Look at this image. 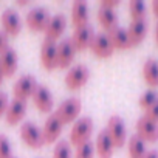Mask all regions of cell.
Listing matches in <instances>:
<instances>
[{"label": "cell", "instance_id": "cell-1", "mask_svg": "<svg viewBox=\"0 0 158 158\" xmlns=\"http://www.w3.org/2000/svg\"><path fill=\"white\" fill-rule=\"evenodd\" d=\"M92 133H93V119L90 116L77 118L70 132V144H73L76 147L81 146V144L90 141Z\"/></svg>", "mask_w": 158, "mask_h": 158}, {"label": "cell", "instance_id": "cell-2", "mask_svg": "<svg viewBox=\"0 0 158 158\" xmlns=\"http://www.w3.org/2000/svg\"><path fill=\"white\" fill-rule=\"evenodd\" d=\"M81 109H82L81 99L79 98H68V99H65L59 104L54 115L59 118V121L62 124H70V123H74L77 119L79 113H81Z\"/></svg>", "mask_w": 158, "mask_h": 158}, {"label": "cell", "instance_id": "cell-3", "mask_svg": "<svg viewBox=\"0 0 158 158\" xmlns=\"http://www.w3.org/2000/svg\"><path fill=\"white\" fill-rule=\"evenodd\" d=\"M90 79V70L84 64L73 65L65 74V85L68 90H79L82 89Z\"/></svg>", "mask_w": 158, "mask_h": 158}, {"label": "cell", "instance_id": "cell-4", "mask_svg": "<svg viewBox=\"0 0 158 158\" xmlns=\"http://www.w3.org/2000/svg\"><path fill=\"white\" fill-rule=\"evenodd\" d=\"M106 132L110 136L115 149H121L126 141H127V129H126V123L121 116L113 115L109 118V123L106 126Z\"/></svg>", "mask_w": 158, "mask_h": 158}, {"label": "cell", "instance_id": "cell-5", "mask_svg": "<svg viewBox=\"0 0 158 158\" xmlns=\"http://www.w3.org/2000/svg\"><path fill=\"white\" fill-rule=\"evenodd\" d=\"M20 138L31 149H40L45 144L42 129L31 121H25L20 126Z\"/></svg>", "mask_w": 158, "mask_h": 158}, {"label": "cell", "instance_id": "cell-6", "mask_svg": "<svg viewBox=\"0 0 158 158\" xmlns=\"http://www.w3.org/2000/svg\"><path fill=\"white\" fill-rule=\"evenodd\" d=\"M51 19V14L47 8L44 6H34L31 8L28 13H27V17H25V22L28 25V28L31 31H45L47 27H48V22Z\"/></svg>", "mask_w": 158, "mask_h": 158}, {"label": "cell", "instance_id": "cell-7", "mask_svg": "<svg viewBox=\"0 0 158 158\" xmlns=\"http://www.w3.org/2000/svg\"><path fill=\"white\" fill-rule=\"evenodd\" d=\"M36 87H37V82H36V77L33 74H22L16 81V84L13 85L14 99L27 101L30 96H33Z\"/></svg>", "mask_w": 158, "mask_h": 158}, {"label": "cell", "instance_id": "cell-8", "mask_svg": "<svg viewBox=\"0 0 158 158\" xmlns=\"http://www.w3.org/2000/svg\"><path fill=\"white\" fill-rule=\"evenodd\" d=\"M33 102L34 106L37 107L39 112L42 113H50L53 110V106H54V98H53V93L51 90L44 85V84H37V87L34 89V93H33Z\"/></svg>", "mask_w": 158, "mask_h": 158}, {"label": "cell", "instance_id": "cell-9", "mask_svg": "<svg viewBox=\"0 0 158 158\" xmlns=\"http://www.w3.org/2000/svg\"><path fill=\"white\" fill-rule=\"evenodd\" d=\"M95 34L96 33H95V30L90 23L74 28V33L71 36V42H73L76 51H85L87 48H90Z\"/></svg>", "mask_w": 158, "mask_h": 158}, {"label": "cell", "instance_id": "cell-10", "mask_svg": "<svg viewBox=\"0 0 158 158\" xmlns=\"http://www.w3.org/2000/svg\"><path fill=\"white\" fill-rule=\"evenodd\" d=\"M136 135L144 143H155L158 139V123L143 115L136 121Z\"/></svg>", "mask_w": 158, "mask_h": 158}, {"label": "cell", "instance_id": "cell-11", "mask_svg": "<svg viewBox=\"0 0 158 158\" xmlns=\"http://www.w3.org/2000/svg\"><path fill=\"white\" fill-rule=\"evenodd\" d=\"M90 50L95 56L101 57V59H107L113 54L115 48L112 45V40L109 37L107 33H96L93 40H92V45H90Z\"/></svg>", "mask_w": 158, "mask_h": 158}, {"label": "cell", "instance_id": "cell-12", "mask_svg": "<svg viewBox=\"0 0 158 158\" xmlns=\"http://www.w3.org/2000/svg\"><path fill=\"white\" fill-rule=\"evenodd\" d=\"M0 23H2V28L8 36H17L22 30V19H20L19 13L13 8H8L2 13Z\"/></svg>", "mask_w": 158, "mask_h": 158}, {"label": "cell", "instance_id": "cell-13", "mask_svg": "<svg viewBox=\"0 0 158 158\" xmlns=\"http://www.w3.org/2000/svg\"><path fill=\"white\" fill-rule=\"evenodd\" d=\"M40 62L45 70L57 68V44L54 40L44 39L40 45Z\"/></svg>", "mask_w": 158, "mask_h": 158}, {"label": "cell", "instance_id": "cell-14", "mask_svg": "<svg viewBox=\"0 0 158 158\" xmlns=\"http://www.w3.org/2000/svg\"><path fill=\"white\" fill-rule=\"evenodd\" d=\"M62 127H64V124L59 121V118L54 113H51L47 118V121L44 123V127H42L45 144H51V143L57 141L59 136H60V133H62Z\"/></svg>", "mask_w": 158, "mask_h": 158}, {"label": "cell", "instance_id": "cell-15", "mask_svg": "<svg viewBox=\"0 0 158 158\" xmlns=\"http://www.w3.org/2000/svg\"><path fill=\"white\" fill-rule=\"evenodd\" d=\"M65 28H67V17H65L64 13H57V14L51 16V19L48 22V27L44 31L45 33V39L56 42L64 34Z\"/></svg>", "mask_w": 158, "mask_h": 158}, {"label": "cell", "instance_id": "cell-16", "mask_svg": "<svg viewBox=\"0 0 158 158\" xmlns=\"http://www.w3.org/2000/svg\"><path fill=\"white\" fill-rule=\"evenodd\" d=\"M76 56V48L71 42V39H62L57 44V67L67 68L71 65Z\"/></svg>", "mask_w": 158, "mask_h": 158}, {"label": "cell", "instance_id": "cell-17", "mask_svg": "<svg viewBox=\"0 0 158 158\" xmlns=\"http://www.w3.org/2000/svg\"><path fill=\"white\" fill-rule=\"evenodd\" d=\"M0 67H2V71L6 77H11L19 67V56L16 53L14 48L8 47L2 54H0Z\"/></svg>", "mask_w": 158, "mask_h": 158}, {"label": "cell", "instance_id": "cell-18", "mask_svg": "<svg viewBox=\"0 0 158 158\" xmlns=\"http://www.w3.org/2000/svg\"><path fill=\"white\" fill-rule=\"evenodd\" d=\"M90 11H89V3L84 0H76L71 5V23L74 28L82 27L89 23Z\"/></svg>", "mask_w": 158, "mask_h": 158}, {"label": "cell", "instance_id": "cell-19", "mask_svg": "<svg viewBox=\"0 0 158 158\" xmlns=\"http://www.w3.org/2000/svg\"><path fill=\"white\" fill-rule=\"evenodd\" d=\"M27 113V101H22V99H13L6 109V113H5V119L10 126H16L19 124L23 116Z\"/></svg>", "mask_w": 158, "mask_h": 158}, {"label": "cell", "instance_id": "cell-20", "mask_svg": "<svg viewBox=\"0 0 158 158\" xmlns=\"http://www.w3.org/2000/svg\"><path fill=\"white\" fill-rule=\"evenodd\" d=\"M127 34H129V40L132 47L139 45L147 34V19L132 20L127 27Z\"/></svg>", "mask_w": 158, "mask_h": 158}, {"label": "cell", "instance_id": "cell-21", "mask_svg": "<svg viewBox=\"0 0 158 158\" xmlns=\"http://www.w3.org/2000/svg\"><path fill=\"white\" fill-rule=\"evenodd\" d=\"M95 150L98 158H112L113 152H115V146L110 139V136L107 135L106 129L101 130L96 136V143H95Z\"/></svg>", "mask_w": 158, "mask_h": 158}, {"label": "cell", "instance_id": "cell-22", "mask_svg": "<svg viewBox=\"0 0 158 158\" xmlns=\"http://www.w3.org/2000/svg\"><path fill=\"white\" fill-rule=\"evenodd\" d=\"M98 22L107 33H110L112 30L119 27L118 25V14H116L115 10H110V8H102L101 6L98 10Z\"/></svg>", "mask_w": 158, "mask_h": 158}, {"label": "cell", "instance_id": "cell-23", "mask_svg": "<svg viewBox=\"0 0 158 158\" xmlns=\"http://www.w3.org/2000/svg\"><path fill=\"white\" fill-rule=\"evenodd\" d=\"M143 77L147 82V85L158 87V60L153 57L146 59V62L143 64Z\"/></svg>", "mask_w": 158, "mask_h": 158}, {"label": "cell", "instance_id": "cell-24", "mask_svg": "<svg viewBox=\"0 0 158 158\" xmlns=\"http://www.w3.org/2000/svg\"><path fill=\"white\" fill-rule=\"evenodd\" d=\"M110 40H112V45L115 50H127L130 48V40H129V34H127V28H123V27H116L115 30H112L110 33H107Z\"/></svg>", "mask_w": 158, "mask_h": 158}, {"label": "cell", "instance_id": "cell-25", "mask_svg": "<svg viewBox=\"0 0 158 158\" xmlns=\"http://www.w3.org/2000/svg\"><path fill=\"white\" fill-rule=\"evenodd\" d=\"M127 149H129V158H144V155L147 152L146 150V143L136 133L129 138Z\"/></svg>", "mask_w": 158, "mask_h": 158}, {"label": "cell", "instance_id": "cell-26", "mask_svg": "<svg viewBox=\"0 0 158 158\" xmlns=\"http://www.w3.org/2000/svg\"><path fill=\"white\" fill-rule=\"evenodd\" d=\"M129 13H130L132 20H141V19H146L147 8H146L144 2H141V0H130Z\"/></svg>", "mask_w": 158, "mask_h": 158}, {"label": "cell", "instance_id": "cell-27", "mask_svg": "<svg viewBox=\"0 0 158 158\" xmlns=\"http://www.w3.org/2000/svg\"><path fill=\"white\" fill-rule=\"evenodd\" d=\"M53 158H71V146L67 139H59L53 150Z\"/></svg>", "mask_w": 158, "mask_h": 158}, {"label": "cell", "instance_id": "cell-28", "mask_svg": "<svg viewBox=\"0 0 158 158\" xmlns=\"http://www.w3.org/2000/svg\"><path fill=\"white\" fill-rule=\"evenodd\" d=\"M95 143L93 141H87L81 146L76 147V153L74 158H95Z\"/></svg>", "mask_w": 158, "mask_h": 158}, {"label": "cell", "instance_id": "cell-29", "mask_svg": "<svg viewBox=\"0 0 158 158\" xmlns=\"http://www.w3.org/2000/svg\"><path fill=\"white\" fill-rule=\"evenodd\" d=\"M158 101V95H156V92L155 90H147V92H144L141 96H139V107L146 112L149 107H152L155 102Z\"/></svg>", "mask_w": 158, "mask_h": 158}, {"label": "cell", "instance_id": "cell-30", "mask_svg": "<svg viewBox=\"0 0 158 158\" xmlns=\"http://www.w3.org/2000/svg\"><path fill=\"white\" fill-rule=\"evenodd\" d=\"M0 158H13L11 143L3 133H0Z\"/></svg>", "mask_w": 158, "mask_h": 158}, {"label": "cell", "instance_id": "cell-31", "mask_svg": "<svg viewBox=\"0 0 158 158\" xmlns=\"http://www.w3.org/2000/svg\"><path fill=\"white\" fill-rule=\"evenodd\" d=\"M10 106V101H8V95L5 92H0V116L6 113V109Z\"/></svg>", "mask_w": 158, "mask_h": 158}, {"label": "cell", "instance_id": "cell-32", "mask_svg": "<svg viewBox=\"0 0 158 158\" xmlns=\"http://www.w3.org/2000/svg\"><path fill=\"white\" fill-rule=\"evenodd\" d=\"M147 118H150L152 121H155V123H158V101L152 106V107H149L147 110H146V113H144Z\"/></svg>", "mask_w": 158, "mask_h": 158}, {"label": "cell", "instance_id": "cell-33", "mask_svg": "<svg viewBox=\"0 0 158 158\" xmlns=\"http://www.w3.org/2000/svg\"><path fill=\"white\" fill-rule=\"evenodd\" d=\"M6 48H8V34L3 30H0V54H2Z\"/></svg>", "mask_w": 158, "mask_h": 158}, {"label": "cell", "instance_id": "cell-34", "mask_svg": "<svg viewBox=\"0 0 158 158\" xmlns=\"http://www.w3.org/2000/svg\"><path fill=\"white\" fill-rule=\"evenodd\" d=\"M118 5H119V0H102L101 2L102 8H110V10H115V6Z\"/></svg>", "mask_w": 158, "mask_h": 158}, {"label": "cell", "instance_id": "cell-35", "mask_svg": "<svg viewBox=\"0 0 158 158\" xmlns=\"http://www.w3.org/2000/svg\"><path fill=\"white\" fill-rule=\"evenodd\" d=\"M144 158H158V152L156 150H147Z\"/></svg>", "mask_w": 158, "mask_h": 158}, {"label": "cell", "instance_id": "cell-36", "mask_svg": "<svg viewBox=\"0 0 158 158\" xmlns=\"http://www.w3.org/2000/svg\"><path fill=\"white\" fill-rule=\"evenodd\" d=\"M152 11H153L155 17L158 19V0H153V2H152Z\"/></svg>", "mask_w": 158, "mask_h": 158}, {"label": "cell", "instance_id": "cell-37", "mask_svg": "<svg viewBox=\"0 0 158 158\" xmlns=\"http://www.w3.org/2000/svg\"><path fill=\"white\" fill-rule=\"evenodd\" d=\"M155 40H156V45H158V22L155 25Z\"/></svg>", "mask_w": 158, "mask_h": 158}, {"label": "cell", "instance_id": "cell-38", "mask_svg": "<svg viewBox=\"0 0 158 158\" xmlns=\"http://www.w3.org/2000/svg\"><path fill=\"white\" fill-rule=\"evenodd\" d=\"M3 77H5V74L2 71V67H0V85H2V82H3Z\"/></svg>", "mask_w": 158, "mask_h": 158}, {"label": "cell", "instance_id": "cell-39", "mask_svg": "<svg viewBox=\"0 0 158 158\" xmlns=\"http://www.w3.org/2000/svg\"><path fill=\"white\" fill-rule=\"evenodd\" d=\"M17 3H19V5H27L28 2H27V0H19V2H17Z\"/></svg>", "mask_w": 158, "mask_h": 158}]
</instances>
